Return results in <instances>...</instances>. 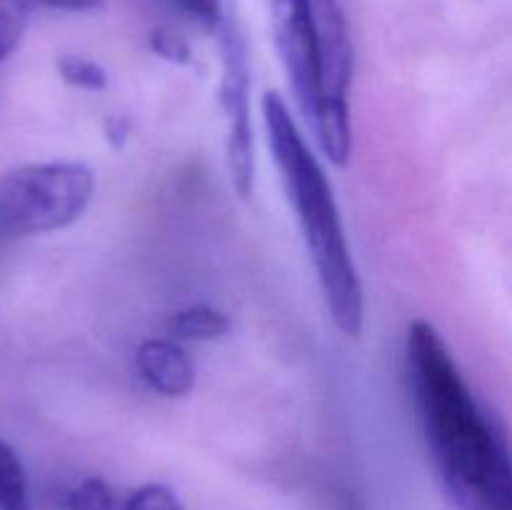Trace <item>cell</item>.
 I'll use <instances>...</instances> for the list:
<instances>
[{
	"mask_svg": "<svg viewBox=\"0 0 512 510\" xmlns=\"http://www.w3.org/2000/svg\"><path fill=\"white\" fill-rule=\"evenodd\" d=\"M65 510H115L113 490L103 478H85L65 498Z\"/></svg>",
	"mask_w": 512,
	"mask_h": 510,
	"instance_id": "10",
	"label": "cell"
},
{
	"mask_svg": "<svg viewBox=\"0 0 512 510\" xmlns=\"http://www.w3.org/2000/svg\"><path fill=\"white\" fill-rule=\"evenodd\" d=\"M270 30L285 78L325 158L345 168L353 155L350 88L355 53L338 0H268Z\"/></svg>",
	"mask_w": 512,
	"mask_h": 510,
	"instance_id": "2",
	"label": "cell"
},
{
	"mask_svg": "<svg viewBox=\"0 0 512 510\" xmlns=\"http://www.w3.org/2000/svg\"><path fill=\"white\" fill-rule=\"evenodd\" d=\"M23 30V15L0 0V63L18 48L20 38H23Z\"/></svg>",
	"mask_w": 512,
	"mask_h": 510,
	"instance_id": "12",
	"label": "cell"
},
{
	"mask_svg": "<svg viewBox=\"0 0 512 510\" xmlns=\"http://www.w3.org/2000/svg\"><path fill=\"white\" fill-rule=\"evenodd\" d=\"M95 175L75 160L33 163L0 175V235L25 238L68 228L85 213Z\"/></svg>",
	"mask_w": 512,
	"mask_h": 510,
	"instance_id": "4",
	"label": "cell"
},
{
	"mask_svg": "<svg viewBox=\"0 0 512 510\" xmlns=\"http://www.w3.org/2000/svg\"><path fill=\"white\" fill-rule=\"evenodd\" d=\"M263 123L270 155L303 230L330 320L345 338L358 340L365 330L363 280L350 253L333 185L275 90L263 95Z\"/></svg>",
	"mask_w": 512,
	"mask_h": 510,
	"instance_id": "3",
	"label": "cell"
},
{
	"mask_svg": "<svg viewBox=\"0 0 512 510\" xmlns=\"http://www.w3.org/2000/svg\"><path fill=\"white\" fill-rule=\"evenodd\" d=\"M55 68H58L60 78L68 85H73V88L100 93L108 85V73H105L103 65H98L90 58H83V55H60Z\"/></svg>",
	"mask_w": 512,
	"mask_h": 510,
	"instance_id": "9",
	"label": "cell"
},
{
	"mask_svg": "<svg viewBox=\"0 0 512 510\" xmlns=\"http://www.w3.org/2000/svg\"><path fill=\"white\" fill-rule=\"evenodd\" d=\"M138 373L155 393L180 398L195 388V365L175 340L150 338L135 353Z\"/></svg>",
	"mask_w": 512,
	"mask_h": 510,
	"instance_id": "6",
	"label": "cell"
},
{
	"mask_svg": "<svg viewBox=\"0 0 512 510\" xmlns=\"http://www.w3.org/2000/svg\"><path fill=\"white\" fill-rule=\"evenodd\" d=\"M150 48H153L160 58H168L173 60V63H190L188 43L168 28H158L150 33Z\"/></svg>",
	"mask_w": 512,
	"mask_h": 510,
	"instance_id": "13",
	"label": "cell"
},
{
	"mask_svg": "<svg viewBox=\"0 0 512 510\" xmlns=\"http://www.w3.org/2000/svg\"><path fill=\"white\" fill-rule=\"evenodd\" d=\"M45 5L58 10H70V13H85V10H98L105 0H43Z\"/></svg>",
	"mask_w": 512,
	"mask_h": 510,
	"instance_id": "15",
	"label": "cell"
},
{
	"mask_svg": "<svg viewBox=\"0 0 512 510\" xmlns=\"http://www.w3.org/2000/svg\"><path fill=\"white\" fill-rule=\"evenodd\" d=\"M410 393L433 463L460 510H512V448L480 408L443 335L415 320L405 338Z\"/></svg>",
	"mask_w": 512,
	"mask_h": 510,
	"instance_id": "1",
	"label": "cell"
},
{
	"mask_svg": "<svg viewBox=\"0 0 512 510\" xmlns=\"http://www.w3.org/2000/svg\"><path fill=\"white\" fill-rule=\"evenodd\" d=\"M0 510H33L20 455L0 438Z\"/></svg>",
	"mask_w": 512,
	"mask_h": 510,
	"instance_id": "8",
	"label": "cell"
},
{
	"mask_svg": "<svg viewBox=\"0 0 512 510\" xmlns=\"http://www.w3.org/2000/svg\"><path fill=\"white\" fill-rule=\"evenodd\" d=\"M233 330L228 315L208 303H195L170 315L168 333L175 340H193V343H210L220 340Z\"/></svg>",
	"mask_w": 512,
	"mask_h": 510,
	"instance_id": "7",
	"label": "cell"
},
{
	"mask_svg": "<svg viewBox=\"0 0 512 510\" xmlns=\"http://www.w3.org/2000/svg\"><path fill=\"white\" fill-rule=\"evenodd\" d=\"M125 510H183V505L168 485L148 483L130 495Z\"/></svg>",
	"mask_w": 512,
	"mask_h": 510,
	"instance_id": "11",
	"label": "cell"
},
{
	"mask_svg": "<svg viewBox=\"0 0 512 510\" xmlns=\"http://www.w3.org/2000/svg\"><path fill=\"white\" fill-rule=\"evenodd\" d=\"M188 15L195 20L205 23L208 28H218L220 25V0H178Z\"/></svg>",
	"mask_w": 512,
	"mask_h": 510,
	"instance_id": "14",
	"label": "cell"
},
{
	"mask_svg": "<svg viewBox=\"0 0 512 510\" xmlns=\"http://www.w3.org/2000/svg\"><path fill=\"white\" fill-rule=\"evenodd\" d=\"M220 33L223 53V80H220V105L228 120V170L235 193L243 200L253 193L255 180V140L253 115H250V70L245 45L238 30L230 23L215 28Z\"/></svg>",
	"mask_w": 512,
	"mask_h": 510,
	"instance_id": "5",
	"label": "cell"
}]
</instances>
